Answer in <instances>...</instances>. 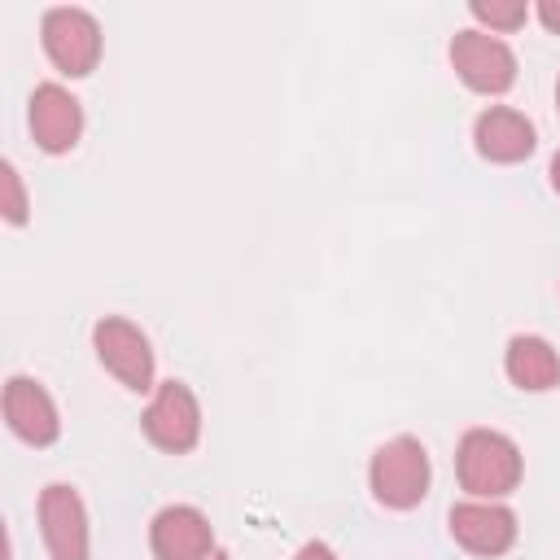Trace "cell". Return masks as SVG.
<instances>
[{"label":"cell","instance_id":"6da1fadb","mask_svg":"<svg viewBox=\"0 0 560 560\" xmlns=\"http://www.w3.org/2000/svg\"><path fill=\"white\" fill-rule=\"evenodd\" d=\"M455 477L468 499H503L525 477L521 446L499 429H468L455 446Z\"/></svg>","mask_w":560,"mask_h":560},{"label":"cell","instance_id":"7a4b0ae2","mask_svg":"<svg viewBox=\"0 0 560 560\" xmlns=\"http://www.w3.org/2000/svg\"><path fill=\"white\" fill-rule=\"evenodd\" d=\"M429 451L420 438L411 433H398L389 442H381L372 451V464H368V486H372V499L389 512H411L424 503L429 494Z\"/></svg>","mask_w":560,"mask_h":560},{"label":"cell","instance_id":"3957f363","mask_svg":"<svg viewBox=\"0 0 560 560\" xmlns=\"http://www.w3.org/2000/svg\"><path fill=\"white\" fill-rule=\"evenodd\" d=\"M39 39H44L48 61H52L61 74H70V79L92 74L96 61H101V48H105L101 22H96L88 9H74V4L48 9L44 22H39Z\"/></svg>","mask_w":560,"mask_h":560},{"label":"cell","instance_id":"277c9868","mask_svg":"<svg viewBox=\"0 0 560 560\" xmlns=\"http://www.w3.org/2000/svg\"><path fill=\"white\" fill-rule=\"evenodd\" d=\"M92 350H96L101 368H105L118 385H127V389H136V394L153 389L158 359H153V346H149V337H144L140 324H131V319H122V315L96 319V328H92Z\"/></svg>","mask_w":560,"mask_h":560},{"label":"cell","instance_id":"5b68a950","mask_svg":"<svg viewBox=\"0 0 560 560\" xmlns=\"http://www.w3.org/2000/svg\"><path fill=\"white\" fill-rule=\"evenodd\" d=\"M144 438L166 455H188L201 442V402L184 381H162L140 416Z\"/></svg>","mask_w":560,"mask_h":560},{"label":"cell","instance_id":"8992f818","mask_svg":"<svg viewBox=\"0 0 560 560\" xmlns=\"http://www.w3.org/2000/svg\"><path fill=\"white\" fill-rule=\"evenodd\" d=\"M451 66L464 79V88L481 96H503L516 83V52L490 35V31H455L451 39Z\"/></svg>","mask_w":560,"mask_h":560},{"label":"cell","instance_id":"52a82bcc","mask_svg":"<svg viewBox=\"0 0 560 560\" xmlns=\"http://www.w3.org/2000/svg\"><path fill=\"white\" fill-rule=\"evenodd\" d=\"M39 534H44L48 560H88L92 556L88 508H83L74 486L48 481L39 490Z\"/></svg>","mask_w":560,"mask_h":560},{"label":"cell","instance_id":"ba28073f","mask_svg":"<svg viewBox=\"0 0 560 560\" xmlns=\"http://www.w3.org/2000/svg\"><path fill=\"white\" fill-rule=\"evenodd\" d=\"M446 529L468 556H486V560L512 551L516 534H521L516 512L508 503H499V499H464V503H455L451 516H446Z\"/></svg>","mask_w":560,"mask_h":560},{"label":"cell","instance_id":"9c48e42d","mask_svg":"<svg viewBox=\"0 0 560 560\" xmlns=\"http://www.w3.org/2000/svg\"><path fill=\"white\" fill-rule=\"evenodd\" d=\"M149 547H153V560H210L219 551L210 516L192 503L162 508L149 521Z\"/></svg>","mask_w":560,"mask_h":560},{"label":"cell","instance_id":"30bf717a","mask_svg":"<svg viewBox=\"0 0 560 560\" xmlns=\"http://www.w3.org/2000/svg\"><path fill=\"white\" fill-rule=\"evenodd\" d=\"M26 122H31V136L44 153H70L83 136V105L70 88L61 83H39L31 92V109H26Z\"/></svg>","mask_w":560,"mask_h":560},{"label":"cell","instance_id":"8fae6325","mask_svg":"<svg viewBox=\"0 0 560 560\" xmlns=\"http://www.w3.org/2000/svg\"><path fill=\"white\" fill-rule=\"evenodd\" d=\"M4 420L26 446H52L61 438L57 402L35 376H9L4 381Z\"/></svg>","mask_w":560,"mask_h":560},{"label":"cell","instance_id":"7c38bea8","mask_svg":"<svg viewBox=\"0 0 560 560\" xmlns=\"http://www.w3.org/2000/svg\"><path fill=\"white\" fill-rule=\"evenodd\" d=\"M472 144H477V153H481L486 162H494V166H516V162H525V158L534 153L538 131H534V122H529L521 109H512V105H490V109H481L477 122H472Z\"/></svg>","mask_w":560,"mask_h":560},{"label":"cell","instance_id":"4fadbf2b","mask_svg":"<svg viewBox=\"0 0 560 560\" xmlns=\"http://www.w3.org/2000/svg\"><path fill=\"white\" fill-rule=\"evenodd\" d=\"M503 372L516 389L525 394H547L560 385V354L547 337L538 332H516L503 350Z\"/></svg>","mask_w":560,"mask_h":560},{"label":"cell","instance_id":"5bb4252c","mask_svg":"<svg viewBox=\"0 0 560 560\" xmlns=\"http://www.w3.org/2000/svg\"><path fill=\"white\" fill-rule=\"evenodd\" d=\"M468 13H472L490 35L521 31V26H525V18H529L525 0H472V4H468Z\"/></svg>","mask_w":560,"mask_h":560},{"label":"cell","instance_id":"9a60e30c","mask_svg":"<svg viewBox=\"0 0 560 560\" xmlns=\"http://www.w3.org/2000/svg\"><path fill=\"white\" fill-rule=\"evenodd\" d=\"M0 214H4V223H13V228H22V223L31 219L26 184H22V175H18L13 162H0Z\"/></svg>","mask_w":560,"mask_h":560},{"label":"cell","instance_id":"2e32d148","mask_svg":"<svg viewBox=\"0 0 560 560\" xmlns=\"http://www.w3.org/2000/svg\"><path fill=\"white\" fill-rule=\"evenodd\" d=\"M538 22L551 31V35H560V0H538Z\"/></svg>","mask_w":560,"mask_h":560},{"label":"cell","instance_id":"e0dca14e","mask_svg":"<svg viewBox=\"0 0 560 560\" xmlns=\"http://www.w3.org/2000/svg\"><path fill=\"white\" fill-rule=\"evenodd\" d=\"M293 560H337V551H332L328 542H319V538H315V542H306V547H302Z\"/></svg>","mask_w":560,"mask_h":560},{"label":"cell","instance_id":"ac0fdd59","mask_svg":"<svg viewBox=\"0 0 560 560\" xmlns=\"http://www.w3.org/2000/svg\"><path fill=\"white\" fill-rule=\"evenodd\" d=\"M547 175H551V188L560 192V149H556V158H551V166H547Z\"/></svg>","mask_w":560,"mask_h":560},{"label":"cell","instance_id":"d6986e66","mask_svg":"<svg viewBox=\"0 0 560 560\" xmlns=\"http://www.w3.org/2000/svg\"><path fill=\"white\" fill-rule=\"evenodd\" d=\"M210 560H232V556H228V551H214V556H210Z\"/></svg>","mask_w":560,"mask_h":560},{"label":"cell","instance_id":"ffe728a7","mask_svg":"<svg viewBox=\"0 0 560 560\" xmlns=\"http://www.w3.org/2000/svg\"><path fill=\"white\" fill-rule=\"evenodd\" d=\"M556 105H560V79H556Z\"/></svg>","mask_w":560,"mask_h":560}]
</instances>
